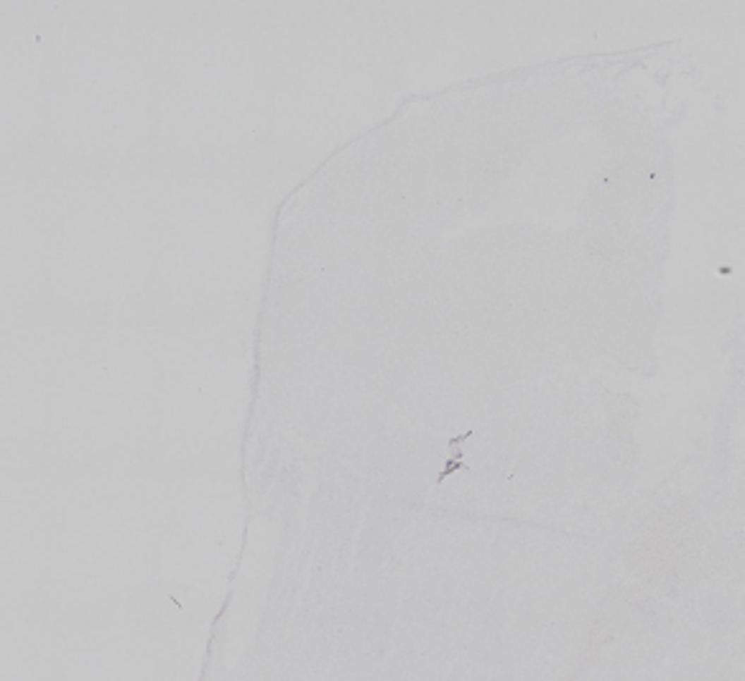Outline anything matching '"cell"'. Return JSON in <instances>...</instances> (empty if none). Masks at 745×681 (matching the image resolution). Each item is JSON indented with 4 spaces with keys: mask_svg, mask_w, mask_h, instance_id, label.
Instances as JSON below:
<instances>
[{
    "mask_svg": "<svg viewBox=\"0 0 745 681\" xmlns=\"http://www.w3.org/2000/svg\"><path fill=\"white\" fill-rule=\"evenodd\" d=\"M467 436H470V431H465V434H462V436H454V439H452V444H449V449H452V457L447 460L444 470H442V472H440V477H437V482H442V480H444V477H447V474H452L457 467H462V462H459V457H462V449H457V447H459V444H462V441L467 439Z\"/></svg>",
    "mask_w": 745,
    "mask_h": 681,
    "instance_id": "cell-1",
    "label": "cell"
}]
</instances>
